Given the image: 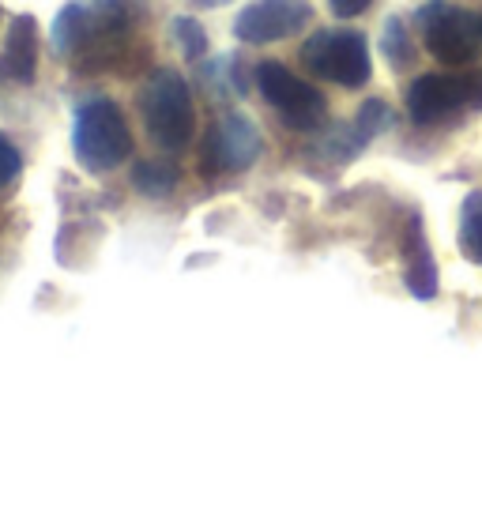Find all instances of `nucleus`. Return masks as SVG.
<instances>
[{"instance_id":"2eb2a0df","label":"nucleus","mask_w":482,"mask_h":512,"mask_svg":"<svg viewBox=\"0 0 482 512\" xmlns=\"http://www.w3.org/2000/svg\"><path fill=\"white\" fill-rule=\"evenodd\" d=\"M170 31H174V42L181 46V57L185 61H204V53H208V34H204V27L196 23L193 16H177L174 23H170Z\"/></svg>"},{"instance_id":"f257e3e1","label":"nucleus","mask_w":482,"mask_h":512,"mask_svg":"<svg viewBox=\"0 0 482 512\" xmlns=\"http://www.w3.org/2000/svg\"><path fill=\"white\" fill-rule=\"evenodd\" d=\"M129 38L132 16L121 0H72L49 27L53 53L80 72H106L125 57Z\"/></svg>"},{"instance_id":"20e7f679","label":"nucleus","mask_w":482,"mask_h":512,"mask_svg":"<svg viewBox=\"0 0 482 512\" xmlns=\"http://www.w3.org/2000/svg\"><path fill=\"white\" fill-rule=\"evenodd\" d=\"M302 64L324 83H336L347 91L366 87L373 76L370 42L362 31L351 27H328V31H313L302 42Z\"/></svg>"},{"instance_id":"0eeeda50","label":"nucleus","mask_w":482,"mask_h":512,"mask_svg":"<svg viewBox=\"0 0 482 512\" xmlns=\"http://www.w3.org/2000/svg\"><path fill=\"white\" fill-rule=\"evenodd\" d=\"M479 102L482 80L460 72H426L407 87V117L415 125H445Z\"/></svg>"},{"instance_id":"f8f14e48","label":"nucleus","mask_w":482,"mask_h":512,"mask_svg":"<svg viewBox=\"0 0 482 512\" xmlns=\"http://www.w3.org/2000/svg\"><path fill=\"white\" fill-rule=\"evenodd\" d=\"M388 121H392V113H388L385 102H377V98H373V102H366L351 125L336 136V155H339V159H354V155L370 144L377 132H385Z\"/></svg>"},{"instance_id":"7ed1b4c3","label":"nucleus","mask_w":482,"mask_h":512,"mask_svg":"<svg viewBox=\"0 0 482 512\" xmlns=\"http://www.w3.org/2000/svg\"><path fill=\"white\" fill-rule=\"evenodd\" d=\"M72 151L91 174H110L132 155V128L110 98H87L72 117Z\"/></svg>"},{"instance_id":"a211bd4d","label":"nucleus","mask_w":482,"mask_h":512,"mask_svg":"<svg viewBox=\"0 0 482 512\" xmlns=\"http://www.w3.org/2000/svg\"><path fill=\"white\" fill-rule=\"evenodd\" d=\"M328 4H332V12H336L339 19H354V16H362L373 0H328Z\"/></svg>"},{"instance_id":"9b49d317","label":"nucleus","mask_w":482,"mask_h":512,"mask_svg":"<svg viewBox=\"0 0 482 512\" xmlns=\"http://www.w3.org/2000/svg\"><path fill=\"white\" fill-rule=\"evenodd\" d=\"M403 283L407 290L422 298V302H430L437 298V264H434V253H430V245H426V234H422V219L411 215L407 219V230H403Z\"/></svg>"},{"instance_id":"6ab92c4d","label":"nucleus","mask_w":482,"mask_h":512,"mask_svg":"<svg viewBox=\"0 0 482 512\" xmlns=\"http://www.w3.org/2000/svg\"><path fill=\"white\" fill-rule=\"evenodd\" d=\"M193 4H200V8H219L223 0H193Z\"/></svg>"},{"instance_id":"9d476101","label":"nucleus","mask_w":482,"mask_h":512,"mask_svg":"<svg viewBox=\"0 0 482 512\" xmlns=\"http://www.w3.org/2000/svg\"><path fill=\"white\" fill-rule=\"evenodd\" d=\"M38 57H42V34H38V19L16 16L0 49V76L8 83H34L38 76Z\"/></svg>"},{"instance_id":"39448f33","label":"nucleus","mask_w":482,"mask_h":512,"mask_svg":"<svg viewBox=\"0 0 482 512\" xmlns=\"http://www.w3.org/2000/svg\"><path fill=\"white\" fill-rule=\"evenodd\" d=\"M253 80H257L260 98L279 113V121L294 132H309V128H321L328 117V102L324 95L306 83L302 76H294L283 61H260L253 68Z\"/></svg>"},{"instance_id":"ddd939ff","label":"nucleus","mask_w":482,"mask_h":512,"mask_svg":"<svg viewBox=\"0 0 482 512\" xmlns=\"http://www.w3.org/2000/svg\"><path fill=\"white\" fill-rule=\"evenodd\" d=\"M132 185L151 200H162L177 189V170L166 159H144L132 166Z\"/></svg>"},{"instance_id":"f3484780","label":"nucleus","mask_w":482,"mask_h":512,"mask_svg":"<svg viewBox=\"0 0 482 512\" xmlns=\"http://www.w3.org/2000/svg\"><path fill=\"white\" fill-rule=\"evenodd\" d=\"M403 42H407V34H403V19H388L385 23V53L396 64H403L407 57H411V46H403Z\"/></svg>"},{"instance_id":"4468645a","label":"nucleus","mask_w":482,"mask_h":512,"mask_svg":"<svg viewBox=\"0 0 482 512\" xmlns=\"http://www.w3.org/2000/svg\"><path fill=\"white\" fill-rule=\"evenodd\" d=\"M460 253L482 268V189L467 192L460 208Z\"/></svg>"},{"instance_id":"1a4fd4ad","label":"nucleus","mask_w":482,"mask_h":512,"mask_svg":"<svg viewBox=\"0 0 482 512\" xmlns=\"http://www.w3.org/2000/svg\"><path fill=\"white\" fill-rule=\"evenodd\" d=\"M313 27V4L309 0H253L234 19V34L245 46H272L294 38Z\"/></svg>"},{"instance_id":"dca6fc26","label":"nucleus","mask_w":482,"mask_h":512,"mask_svg":"<svg viewBox=\"0 0 482 512\" xmlns=\"http://www.w3.org/2000/svg\"><path fill=\"white\" fill-rule=\"evenodd\" d=\"M19 174H23V155H19V147L0 132V189H8Z\"/></svg>"},{"instance_id":"6e6552de","label":"nucleus","mask_w":482,"mask_h":512,"mask_svg":"<svg viewBox=\"0 0 482 512\" xmlns=\"http://www.w3.org/2000/svg\"><path fill=\"white\" fill-rule=\"evenodd\" d=\"M260 159V132L245 113H223L204 136L200 170L208 177L245 174Z\"/></svg>"},{"instance_id":"423d86ee","label":"nucleus","mask_w":482,"mask_h":512,"mask_svg":"<svg viewBox=\"0 0 482 512\" xmlns=\"http://www.w3.org/2000/svg\"><path fill=\"white\" fill-rule=\"evenodd\" d=\"M418 23H422V42L430 49V57L437 64H471L479 61L482 53V16L467 12V8H456V4H426L418 12Z\"/></svg>"},{"instance_id":"f03ea898","label":"nucleus","mask_w":482,"mask_h":512,"mask_svg":"<svg viewBox=\"0 0 482 512\" xmlns=\"http://www.w3.org/2000/svg\"><path fill=\"white\" fill-rule=\"evenodd\" d=\"M140 113H144L147 136L159 151L181 155L196 136V106L193 91L177 68H155L140 91Z\"/></svg>"}]
</instances>
